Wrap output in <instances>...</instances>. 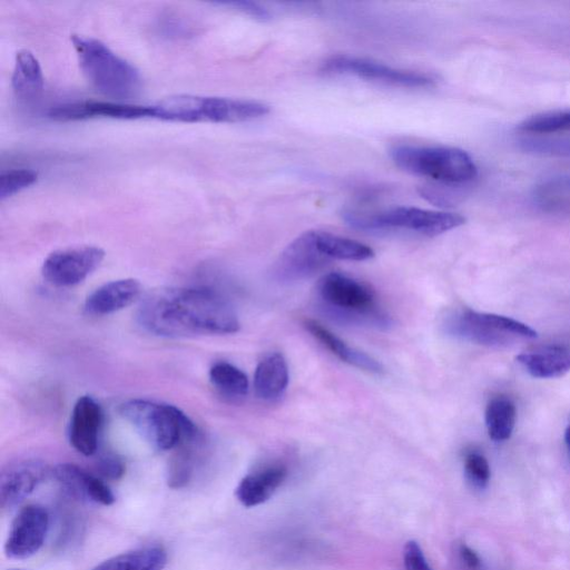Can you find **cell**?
Here are the masks:
<instances>
[{
  "instance_id": "18",
  "label": "cell",
  "mask_w": 570,
  "mask_h": 570,
  "mask_svg": "<svg viewBox=\"0 0 570 570\" xmlns=\"http://www.w3.org/2000/svg\"><path fill=\"white\" fill-rule=\"evenodd\" d=\"M287 469L282 464H273L245 475L235 489L237 500L246 508L266 502L282 485Z\"/></svg>"
},
{
  "instance_id": "16",
  "label": "cell",
  "mask_w": 570,
  "mask_h": 570,
  "mask_svg": "<svg viewBox=\"0 0 570 570\" xmlns=\"http://www.w3.org/2000/svg\"><path fill=\"white\" fill-rule=\"evenodd\" d=\"M101 424L102 410L99 403L89 395L80 396L70 417L69 441L72 448L86 456L95 454Z\"/></svg>"
},
{
  "instance_id": "5",
  "label": "cell",
  "mask_w": 570,
  "mask_h": 570,
  "mask_svg": "<svg viewBox=\"0 0 570 570\" xmlns=\"http://www.w3.org/2000/svg\"><path fill=\"white\" fill-rule=\"evenodd\" d=\"M317 294L326 312L343 322L386 327L390 318L377 306L374 291L365 283L345 274L324 275Z\"/></svg>"
},
{
  "instance_id": "19",
  "label": "cell",
  "mask_w": 570,
  "mask_h": 570,
  "mask_svg": "<svg viewBox=\"0 0 570 570\" xmlns=\"http://www.w3.org/2000/svg\"><path fill=\"white\" fill-rule=\"evenodd\" d=\"M515 360L533 377H559L570 371V345L542 346L523 352Z\"/></svg>"
},
{
  "instance_id": "37",
  "label": "cell",
  "mask_w": 570,
  "mask_h": 570,
  "mask_svg": "<svg viewBox=\"0 0 570 570\" xmlns=\"http://www.w3.org/2000/svg\"><path fill=\"white\" fill-rule=\"evenodd\" d=\"M564 442H566V445H567V449H568V452L570 454V425L567 428L566 430V433H564Z\"/></svg>"
},
{
  "instance_id": "28",
  "label": "cell",
  "mask_w": 570,
  "mask_h": 570,
  "mask_svg": "<svg viewBox=\"0 0 570 570\" xmlns=\"http://www.w3.org/2000/svg\"><path fill=\"white\" fill-rule=\"evenodd\" d=\"M209 379L220 393L228 396L242 397L248 392L247 375L230 363H215L209 370Z\"/></svg>"
},
{
  "instance_id": "27",
  "label": "cell",
  "mask_w": 570,
  "mask_h": 570,
  "mask_svg": "<svg viewBox=\"0 0 570 570\" xmlns=\"http://www.w3.org/2000/svg\"><path fill=\"white\" fill-rule=\"evenodd\" d=\"M517 410L514 403L504 396L492 399L485 409V425L493 441L508 440L514 429Z\"/></svg>"
},
{
  "instance_id": "33",
  "label": "cell",
  "mask_w": 570,
  "mask_h": 570,
  "mask_svg": "<svg viewBox=\"0 0 570 570\" xmlns=\"http://www.w3.org/2000/svg\"><path fill=\"white\" fill-rule=\"evenodd\" d=\"M403 564L405 570H433L429 564L420 544L407 541L403 548Z\"/></svg>"
},
{
  "instance_id": "30",
  "label": "cell",
  "mask_w": 570,
  "mask_h": 570,
  "mask_svg": "<svg viewBox=\"0 0 570 570\" xmlns=\"http://www.w3.org/2000/svg\"><path fill=\"white\" fill-rule=\"evenodd\" d=\"M38 178L37 171L28 168H14L0 174V199L31 186Z\"/></svg>"
},
{
  "instance_id": "11",
  "label": "cell",
  "mask_w": 570,
  "mask_h": 570,
  "mask_svg": "<svg viewBox=\"0 0 570 570\" xmlns=\"http://www.w3.org/2000/svg\"><path fill=\"white\" fill-rule=\"evenodd\" d=\"M49 524V512L42 505L28 504L20 509L4 542L6 556L23 560L36 554L45 543Z\"/></svg>"
},
{
  "instance_id": "34",
  "label": "cell",
  "mask_w": 570,
  "mask_h": 570,
  "mask_svg": "<svg viewBox=\"0 0 570 570\" xmlns=\"http://www.w3.org/2000/svg\"><path fill=\"white\" fill-rule=\"evenodd\" d=\"M97 468L102 476L111 480L119 479L125 472L122 461L111 453L101 455L98 460Z\"/></svg>"
},
{
  "instance_id": "38",
  "label": "cell",
  "mask_w": 570,
  "mask_h": 570,
  "mask_svg": "<svg viewBox=\"0 0 570 570\" xmlns=\"http://www.w3.org/2000/svg\"><path fill=\"white\" fill-rule=\"evenodd\" d=\"M11 570H21V569H11Z\"/></svg>"
},
{
  "instance_id": "9",
  "label": "cell",
  "mask_w": 570,
  "mask_h": 570,
  "mask_svg": "<svg viewBox=\"0 0 570 570\" xmlns=\"http://www.w3.org/2000/svg\"><path fill=\"white\" fill-rule=\"evenodd\" d=\"M323 71L336 75H353L363 79L407 88H425L435 83L429 75L396 69L371 59L335 56L327 59Z\"/></svg>"
},
{
  "instance_id": "32",
  "label": "cell",
  "mask_w": 570,
  "mask_h": 570,
  "mask_svg": "<svg viewBox=\"0 0 570 570\" xmlns=\"http://www.w3.org/2000/svg\"><path fill=\"white\" fill-rule=\"evenodd\" d=\"M522 145L524 150L535 154L570 156V140L528 138Z\"/></svg>"
},
{
  "instance_id": "25",
  "label": "cell",
  "mask_w": 570,
  "mask_h": 570,
  "mask_svg": "<svg viewBox=\"0 0 570 570\" xmlns=\"http://www.w3.org/2000/svg\"><path fill=\"white\" fill-rule=\"evenodd\" d=\"M315 239L318 249L330 259L365 261L374 256L370 246L355 239L322 230H315Z\"/></svg>"
},
{
  "instance_id": "15",
  "label": "cell",
  "mask_w": 570,
  "mask_h": 570,
  "mask_svg": "<svg viewBox=\"0 0 570 570\" xmlns=\"http://www.w3.org/2000/svg\"><path fill=\"white\" fill-rule=\"evenodd\" d=\"M51 474L62 490L76 499L101 505H111L116 500L111 489L100 478L76 464H58Z\"/></svg>"
},
{
  "instance_id": "36",
  "label": "cell",
  "mask_w": 570,
  "mask_h": 570,
  "mask_svg": "<svg viewBox=\"0 0 570 570\" xmlns=\"http://www.w3.org/2000/svg\"><path fill=\"white\" fill-rule=\"evenodd\" d=\"M458 557L461 564L466 570H480L482 567V561L479 554L469 546L461 542L456 548Z\"/></svg>"
},
{
  "instance_id": "23",
  "label": "cell",
  "mask_w": 570,
  "mask_h": 570,
  "mask_svg": "<svg viewBox=\"0 0 570 570\" xmlns=\"http://www.w3.org/2000/svg\"><path fill=\"white\" fill-rule=\"evenodd\" d=\"M11 83L16 97L20 100H35L42 92L41 67L31 51L23 49L17 52Z\"/></svg>"
},
{
  "instance_id": "7",
  "label": "cell",
  "mask_w": 570,
  "mask_h": 570,
  "mask_svg": "<svg viewBox=\"0 0 570 570\" xmlns=\"http://www.w3.org/2000/svg\"><path fill=\"white\" fill-rule=\"evenodd\" d=\"M344 219L352 227L362 230L405 229L430 237L454 229L465 223V218L456 213L417 207H395L372 215L345 213Z\"/></svg>"
},
{
  "instance_id": "24",
  "label": "cell",
  "mask_w": 570,
  "mask_h": 570,
  "mask_svg": "<svg viewBox=\"0 0 570 570\" xmlns=\"http://www.w3.org/2000/svg\"><path fill=\"white\" fill-rule=\"evenodd\" d=\"M167 552L159 546H147L114 556L91 570H164Z\"/></svg>"
},
{
  "instance_id": "13",
  "label": "cell",
  "mask_w": 570,
  "mask_h": 570,
  "mask_svg": "<svg viewBox=\"0 0 570 570\" xmlns=\"http://www.w3.org/2000/svg\"><path fill=\"white\" fill-rule=\"evenodd\" d=\"M48 465L37 459L16 461L0 475V502L3 510H11L24 501L49 475Z\"/></svg>"
},
{
  "instance_id": "2",
  "label": "cell",
  "mask_w": 570,
  "mask_h": 570,
  "mask_svg": "<svg viewBox=\"0 0 570 570\" xmlns=\"http://www.w3.org/2000/svg\"><path fill=\"white\" fill-rule=\"evenodd\" d=\"M71 41L82 73L97 91L118 101L138 95L141 77L134 65L98 39L72 35Z\"/></svg>"
},
{
  "instance_id": "3",
  "label": "cell",
  "mask_w": 570,
  "mask_h": 570,
  "mask_svg": "<svg viewBox=\"0 0 570 570\" xmlns=\"http://www.w3.org/2000/svg\"><path fill=\"white\" fill-rule=\"evenodd\" d=\"M153 118L179 122H242L269 112L263 102L227 97L175 95L151 105Z\"/></svg>"
},
{
  "instance_id": "8",
  "label": "cell",
  "mask_w": 570,
  "mask_h": 570,
  "mask_svg": "<svg viewBox=\"0 0 570 570\" xmlns=\"http://www.w3.org/2000/svg\"><path fill=\"white\" fill-rule=\"evenodd\" d=\"M445 326L452 335L483 345L505 344L514 336H538L533 328L514 318L470 308L451 314Z\"/></svg>"
},
{
  "instance_id": "26",
  "label": "cell",
  "mask_w": 570,
  "mask_h": 570,
  "mask_svg": "<svg viewBox=\"0 0 570 570\" xmlns=\"http://www.w3.org/2000/svg\"><path fill=\"white\" fill-rule=\"evenodd\" d=\"M538 207L551 213H570V175L542 180L533 190Z\"/></svg>"
},
{
  "instance_id": "21",
  "label": "cell",
  "mask_w": 570,
  "mask_h": 570,
  "mask_svg": "<svg viewBox=\"0 0 570 570\" xmlns=\"http://www.w3.org/2000/svg\"><path fill=\"white\" fill-rule=\"evenodd\" d=\"M288 384V367L281 353H269L256 366L254 374V390L264 401L281 399Z\"/></svg>"
},
{
  "instance_id": "10",
  "label": "cell",
  "mask_w": 570,
  "mask_h": 570,
  "mask_svg": "<svg viewBox=\"0 0 570 570\" xmlns=\"http://www.w3.org/2000/svg\"><path fill=\"white\" fill-rule=\"evenodd\" d=\"M104 257V249L97 246L58 249L46 257L41 274L51 285L73 286L90 275L101 264Z\"/></svg>"
},
{
  "instance_id": "35",
  "label": "cell",
  "mask_w": 570,
  "mask_h": 570,
  "mask_svg": "<svg viewBox=\"0 0 570 570\" xmlns=\"http://www.w3.org/2000/svg\"><path fill=\"white\" fill-rule=\"evenodd\" d=\"M222 6H227L234 8L243 13L253 17L254 19L266 21L271 18V14L267 9L262 7L261 4L252 1H232V2H220Z\"/></svg>"
},
{
  "instance_id": "17",
  "label": "cell",
  "mask_w": 570,
  "mask_h": 570,
  "mask_svg": "<svg viewBox=\"0 0 570 570\" xmlns=\"http://www.w3.org/2000/svg\"><path fill=\"white\" fill-rule=\"evenodd\" d=\"M141 294V284L135 278L108 282L96 288L85 301L89 315H108L132 304Z\"/></svg>"
},
{
  "instance_id": "29",
  "label": "cell",
  "mask_w": 570,
  "mask_h": 570,
  "mask_svg": "<svg viewBox=\"0 0 570 570\" xmlns=\"http://www.w3.org/2000/svg\"><path fill=\"white\" fill-rule=\"evenodd\" d=\"M518 129L528 134L570 131V110L538 114L519 124Z\"/></svg>"
},
{
  "instance_id": "12",
  "label": "cell",
  "mask_w": 570,
  "mask_h": 570,
  "mask_svg": "<svg viewBox=\"0 0 570 570\" xmlns=\"http://www.w3.org/2000/svg\"><path fill=\"white\" fill-rule=\"evenodd\" d=\"M328 261L316 245L315 230H308L283 250L274 266V275L281 282L302 281L316 274Z\"/></svg>"
},
{
  "instance_id": "14",
  "label": "cell",
  "mask_w": 570,
  "mask_h": 570,
  "mask_svg": "<svg viewBox=\"0 0 570 570\" xmlns=\"http://www.w3.org/2000/svg\"><path fill=\"white\" fill-rule=\"evenodd\" d=\"M48 117L57 121L80 120L94 117L116 119L153 118L151 105L121 101L80 100L51 107Z\"/></svg>"
},
{
  "instance_id": "20",
  "label": "cell",
  "mask_w": 570,
  "mask_h": 570,
  "mask_svg": "<svg viewBox=\"0 0 570 570\" xmlns=\"http://www.w3.org/2000/svg\"><path fill=\"white\" fill-rule=\"evenodd\" d=\"M304 326L313 337L321 342L343 362L375 374L384 372L383 365L377 360L363 351L350 346L317 321L305 320Z\"/></svg>"
},
{
  "instance_id": "22",
  "label": "cell",
  "mask_w": 570,
  "mask_h": 570,
  "mask_svg": "<svg viewBox=\"0 0 570 570\" xmlns=\"http://www.w3.org/2000/svg\"><path fill=\"white\" fill-rule=\"evenodd\" d=\"M202 441L197 430L185 435L176 446L177 450L167 469V483L170 488L180 489L190 482L199 458Z\"/></svg>"
},
{
  "instance_id": "4",
  "label": "cell",
  "mask_w": 570,
  "mask_h": 570,
  "mask_svg": "<svg viewBox=\"0 0 570 570\" xmlns=\"http://www.w3.org/2000/svg\"><path fill=\"white\" fill-rule=\"evenodd\" d=\"M390 155L402 170L443 184H466L478 176L472 157L460 148L399 145L390 150Z\"/></svg>"
},
{
  "instance_id": "31",
  "label": "cell",
  "mask_w": 570,
  "mask_h": 570,
  "mask_svg": "<svg viewBox=\"0 0 570 570\" xmlns=\"http://www.w3.org/2000/svg\"><path fill=\"white\" fill-rule=\"evenodd\" d=\"M464 473L473 488L483 490L488 487L491 471L488 460L481 453L471 451L465 454Z\"/></svg>"
},
{
  "instance_id": "6",
  "label": "cell",
  "mask_w": 570,
  "mask_h": 570,
  "mask_svg": "<svg viewBox=\"0 0 570 570\" xmlns=\"http://www.w3.org/2000/svg\"><path fill=\"white\" fill-rule=\"evenodd\" d=\"M119 413L147 443L159 451L175 449L185 435L197 431L184 412L169 404L134 399L124 402Z\"/></svg>"
},
{
  "instance_id": "1",
  "label": "cell",
  "mask_w": 570,
  "mask_h": 570,
  "mask_svg": "<svg viewBox=\"0 0 570 570\" xmlns=\"http://www.w3.org/2000/svg\"><path fill=\"white\" fill-rule=\"evenodd\" d=\"M136 320L146 332L168 338L230 334L239 330L232 304L208 287L155 289L140 302Z\"/></svg>"
}]
</instances>
